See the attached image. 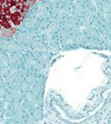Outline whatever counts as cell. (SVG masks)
<instances>
[{
	"label": "cell",
	"mask_w": 111,
	"mask_h": 124,
	"mask_svg": "<svg viewBox=\"0 0 111 124\" xmlns=\"http://www.w3.org/2000/svg\"><path fill=\"white\" fill-rule=\"evenodd\" d=\"M41 116H42L41 110H39V109H36V110L34 111V117H35L36 119H40Z\"/></svg>",
	"instance_id": "cell-3"
},
{
	"label": "cell",
	"mask_w": 111,
	"mask_h": 124,
	"mask_svg": "<svg viewBox=\"0 0 111 124\" xmlns=\"http://www.w3.org/2000/svg\"><path fill=\"white\" fill-rule=\"evenodd\" d=\"M33 46L35 47V48L38 49L40 48V47H42V44L41 43H39V42H35V43L33 44Z\"/></svg>",
	"instance_id": "cell-10"
},
{
	"label": "cell",
	"mask_w": 111,
	"mask_h": 124,
	"mask_svg": "<svg viewBox=\"0 0 111 124\" xmlns=\"http://www.w3.org/2000/svg\"><path fill=\"white\" fill-rule=\"evenodd\" d=\"M20 87H21L22 90L27 91L29 89V85H28V82H22L21 85H20Z\"/></svg>",
	"instance_id": "cell-4"
},
{
	"label": "cell",
	"mask_w": 111,
	"mask_h": 124,
	"mask_svg": "<svg viewBox=\"0 0 111 124\" xmlns=\"http://www.w3.org/2000/svg\"><path fill=\"white\" fill-rule=\"evenodd\" d=\"M11 95L12 97V98L19 99L22 97V93L19 90H14V91H12Z\"/></svg>",
	"instance_id": "cell-1"
},
{
	"label": "cell",
	"mask_w": 111,
	"mask_h": 124,
	"mask_svg": "<svg viewBox=\"0 0 111 124\" xmlns=\"http://www.w3.org/2000/svg\"><path fill=\"white\" fill-rule=\"evenodd\" d=\"M17 60H18V58L15 57V56H13V57H11L9 59L8 62L10 64H13V63H15V62L17 61Z\"/></svg>",
	"instance_id": "cell-9"
},
{
	"label": "cell",
	"mask_w": 111,
	"mask_h": 124,
	"mask_svg": "<svg viewBox=\"0 0 111 124\" xmlns=\"http://www.w3.org/2000/svg\"><path fill=\"white\" fill-rule=\"evenodd\" d=\"M35 81V77L33 75H29L28 78H27V82L29 84H31Z\"/></svg>",
	"instance_id": "cell-5"
},
{
	"label": "cell",
	"mask_w": 111,
	"mask_h": 124,
	"mask_svg": "<svg viewBox=\"0 0 111 124\" xmlns=\"http://www.w3.org/2000/svg\"><path fill=\"white\" fill-rule=\"evenodd\" d=\"M7 101H11V98H12V97H11V95H8V96H7Z\"/></svg>",
	"instance_id": "cell-13"
},
{
	"label": "cell",
	"mask_w": 111,
	"mask_h": 124,
	"mask_svg": "<svg viewBox=\"0 0 111 124\" xmlns=\"http://www.w3.org/2000/svg\"><path fill=\"white\" fill-rule=\"evenodd\" d=\"M14 109L15 110H17V111H20L21 109H22L20 104H19V103H15L14 104Z\"/></svg>",
	"instance_id": "cell-7"
},
{
	"label": "cell",
	"mask_w": 111,
	"mask_h": 124,
	"mask_svg": "<svg viewBox=\"0 0 111 124\" xmlns=\"http://www.w3.org/2000/svg\"><path fill=\"white\" fill-rule=\"evenodd\" d=\"M1 83H2V81H1V80H0V85H1Z\"/></svg>",
	"instance_id": "cell-14"
},
{
	"label": "cell",
	"mask_w": 111,
	"mask_h": 124,
	"mask_svg": "<svg viewBox=\"0 0 111 124\" xmlns=\"http://www.w3.org/2000/svg\"><path fill=\"white\" fill-rule=\"evenodd\" d=\"M26 62H27V64H28V66H30V67L33 66L34 64H35V61H34L32 59H31V58H28V59H27Z\"/></svg>",
	"instance_id": "cell-6"
},
{
	"label": "cell",
	"mask_w": 111,
	"mask_h": 124,
	"mask_svg": "<svg viewBox=\"0 0 111 124\" xmlns=\"http://www.w3.org/2000/svg\"><path fill=\"white\" fill-rule=\"evenodd\" d=\"M35 23H36L35 20H33V19H30L29 21H28V23H26V25L28 27H32V26H34V24Z\"/></svg>",
	"instance_id": "cell-8"
},
{
	"label": "cell",
	"mask_w": 111,
	"mask_h": 124,
	"mask_svg": "<svg viewBox=\"0 0 111 124\" xmlns=\"http://www.w3.org/2000/svg\"><path fill=\"white\" fill-rule=\"evenodd\" d=\"M26 98H27V100H28V101H30L31 103H34L36 101L35 96H34V94L31 93H27L26 94Z\"/></svg>",
	"instance_id": "cell-2"
},
{
	"label": "cell",
	"mask_w": 111,
	"mask_h": 124,
	"mask_svg": "<svg viewBox=\"0 0 111 124\" xmlns=\"http://www.w3.org/2000/svg\"><path fill=\"white\" fill-rule=\"evenodd\" d=\"M7 69H6V67H2V69H1V74L5 75V74L7 73Z\"/></svg>",
	"instance_id": "cell-11"
},
{
	"label": "cell",
	"mask_w": 111,
	"mask_h": 124,
	"mask_svg": "<svg viewBox=\"0 0 111 124\" xmlns=\"http://www.w3.org/2000/svg\"><path fill=\"white\" fill-rule=\"evenodd\" d=\"M5 93V89L2 87H0V96H2Z\"/></svg>",
	"instance_id": "cell-12"
}]
</instances>
